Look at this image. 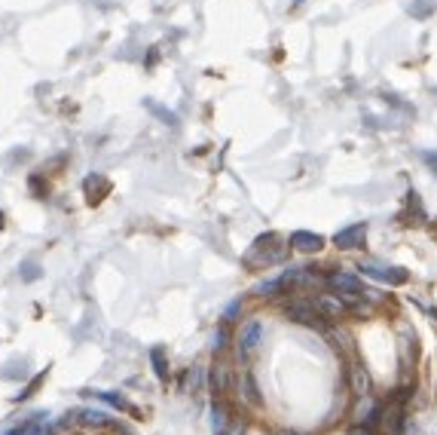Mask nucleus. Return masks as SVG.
<instances>
[{
	"label": "nucleus",
	"instance_id": "obj_1",
	"mask_svg": "<svg viewBox=\"0 0 437 435\" xmlns=\"http://www.w3.org/2000/svg\"><path fill=\"white\" fill-rule=\"evenodd\" d=\"M287 255V243H282L275 233H263L254 239V245L248 248L245 264L248 267H269V264H282Z\"/></svg>",
	"mask_w": 437,
	"mask_h": 435
},
{
	"label": "nucleus",
	"instance_id": "obj_2",
	"mask_svg": "<svg viewBox=\"0 0 437 435\" xmlns=\"http://www.w3.org/2000/svg\"><path fill=\"white\" fill-rule=\"evenodd\" d=\"M61 423H64V427H73V429H83V432L114 429V420H110V414L95 411V408H77V411H68V417H64Z\"/></svg>",
	"mask_w": 437,
	"mask_h": 435
},
{
	"label": "nucleus",
	"instance_id": "obj_3",
	"mask_svg": "<svg viewBox=\"0 0 437 435\" xmlns=\"http://www.w3.org/2000/svg\"><path fill=\"white\" fill-rule=\"evenodd\" d=\"M312 303H315V310H318V316H324V319H342L346 313L352 310L349 307V301L342 298V294H337V291H324V294H315L312 298Z\"/></svg>",
	"mask_w": 437,
	"mask_h": 435
},
{
	"label": "nucleus",
	"instance_id": "obj_4",
	"mask_svg": "<svg viewBox=\"0 0 437 435\" xmlns=\"http://www.w3.org/2000/svg\"><path fill=\"white\" fill-rule=\"evenodd\" d=\"M361 273H367L370 279L376 282H385V285H404L407 282V270L401 267H388V264H379V261H361Z\"/></svg>",
	"mask_w": 437,
	"mask_h": 435
},
{
	"label": "nucleus",
	"instance_id": "obj_5",
	"mask_svg": "<svg viewBox=\"0 0 437 435\" xmlns=\"http://www.w3.org/2000/svg\"><path fill=\"white\" fill-rule=\"evenodd\" d=\"M328 285L337 294H361V298H364L367 294V289L364 285H361V279L355 273H346V270H337V273H330L328 276Z\"/></svg>",
	"mask_w": 437,
	"mask_h": 435
},
{
	"label": "nucleus",
	"instance_id": "obj_6",
	"mask_svg": "<svg viewBox=\"0 0 437 435\" xmlns=\"http://www.w3.org/2000/svg\"><path fill=\"white\" fill-rule=\"evenodd\" d=\"M285 313L300 325H318V310H315L312 301H287Z\"/></svg>",
	"mask_w": 437,
	"mask_h": 435
},
{
	"label": "nucleus",
	"instance_id": "obj_7",
	"mask_svg": "<svg viewBox=\"0 0 437 435\" xmlns=\"http://www.w3.org/2000/svg\"><path fill=\"white\" fill-rule=\"evenodd\" d=\"M260 340H263V325H260L257 319L245 322V325H241V331H239V349H241V353L251 356L260 347Z\"/></svg>",
	"mask_w": 437,
	"mask_h": 435
},
{
	"label": "nucleus",
	"instance_id": "obj_8",
	"mask_svg": "<svg viewBox=\"0 0 437 435\" xmlns=\"http://www.w3.org/2000/svg\"><path fill=\"white\" fill-rule=\"evenodd\" d=\"M364 236H367V224L361 221V224H352L346 230H340V233L333 236V245L342 248V252H352V248H358L364 243Z\"/></svg>",
	"mask_w": 437,
	"mask_h": 435
},
{
	"label": "nucleus",
	"instance_id": "obj_9",
	"mask_svg": "<svg viewBox=\"0 0 437 435\" xmlns=\"http://www.w3.org/2000/svg\"><path fill=\"white\" fill-rule=\"evenodd\" d=\"M291 248H297V252H303V255L321 252V248H324V236L312 233V230H297V233H291Z\"/></svg>",
	"mask_w": 437,
	"mask_h": 435
},
{
	"label": "nucleus",
	"instance_id": "obj_10",
	"mask_svg": "<svg viewBox=\"0 0 437 435\" xmlns=\"http://www.w3.org/2000/svg\"><path fill=\"white\" fill-rule=\"evenodd\" d=\"M9 435H52V432H49V423H46V414L37 411L34 417H28L25 423H18V427Z\"/></svg>",
	"mask_w": 437,
	"mask_h": 435
},
{
	"label": "nucleus",
	"instance_id": "obj_11",
	"mask_svg": "<svg viewBox=\"0 0 437 435\" xmlns=\"http://www.w3.org/2000/svg\"><path fill=\"white\" fill-rule=\"evenodd\" d=\"M349 381H352V390H355L358 395H370V390H373V381H370V374H367V368L355 362L352 365V371H349Z\"/></svg>",
	"mask_w": 437,
	"mask_h": 435
},
{
	"label": "nucleus",
	"instance_id": "obj_12",
	"mask_svg": "<svg viewBox=\"0 0 437 435\" xmlns=\"http://www.w3.org/2000/svg\"><path fill=\"white\" fill-rule=\"evenodd\" d=\"M385 429L392 432V435H401V427H404V395L397 399L395 405H388L385 408Z\"/></svg>",
	"mask_w": 437,
	"mask_h": 435
},
{
	"label": "nucleus",
	"instance_id": "obj_13",
	"mask_svg": "<svg viewBox=\"0 0 437 435\" xmlns=\"http://www.w3.org/2000/svg\"><path fill=\"white\" fill-rule=\"evenodd\" d=\"M211 427H215V435H227V429H229V411L223 402L211 405Z\"/></svg>",
	"mask_w": 437,
	"mask_h": 435
},
{
	"label": "nucleus",
	"instance_id": "obj_14",
	"mask_svg": "<svg viewBox=\"0 0 437 435\" xmlns=\"http://www.w3.org/2000/svg\"><path fill=\"white\" fill-rule=\"evenodd\" d=\"M241 399L248 405H263V395L257 393V383H254V374L251 371L241 374Z\"/></svg>",
	"mask_w": 437,
	"mask_h": 435
},
{
	"label": "nucleus",
	"instance_id": "obj_15",
	"mask_svg": "<svg viewBox=\"0 0 437 435\" xmlns=\"http://www.w3.org/2000/svg\"><path fill=\"white\" fill-rule=\"evenodd\" d=\"M227 377H229V371H227V365H215L211 368V374H208V386H211V393H223L227 390Z\"/></svg>",
	"mask_w": 437,
	"mask_h": 435
},
{
	"label": "nucleus",
	"instance_id": "obj_16",
	"mask_svg": "<svg viewBox=\"0 0 437 435\" xmlns=\"http://www.w3.org/2000/svg\"><path fill=\"white\" fill-rule=\"evenodd\" d=\"M150 359H153V374L160 377V381H165V377H169V359H165V349L162 347H153L150 349Z\"/></svg>",
	"mask_w": 437,
	"mask_h": 435
},
{
	"label": "nucleus",
	"instance_id": "obj_17",
	"mask_svg": "<svg viewBox=\"0 0 437 435\" xmlns=\"http://www.w3.org/2000/svg\"><path fill=\"white\" fill-rule=\"evenodd\" d=\"M101 399H104L107 405H114V408H119V411H126V414H135V417H141L135 405H132V402H126L123 395H116V393H101Z\"/></svg>",
	"mask_w": 437,
	"mask_h": 435
},
{
	"label": "nucleus",
	"instance_id": "obj_18",
	"mask_svg": "<svg viewBox=\"0 0 437 435\" xmlns=\"http://www.w3.org/2000/svg\"><path fill=\"white\" fill-rule=\"evenodd\" d=\"M199 386H202V368L193 365L187 371V377H184V390H187V393H199Z\"/></svg>",
	"mask_w": 437,
	"mask_h": 435
},
{
	"label": "nucleus",
	"instance_id": "obj_19",
	"mask_svg": "<svg viewBox=\"0 0 437 435\" xmlns=\"http://www.w3.org/2000/svg\"><path fill=\"white\" fill-rule=\"evenodd\" d=\"M223 347H227V328L220 325V328L215 331V337H211V349H215V353H220Z\"/></svg>",
	"mask_w": 437,
	"mask_h": 435
},
{
	"label": "nucleus",
	"instance_id": "obj_20",
	"mask_svg": "<svg viewBox=\"0 0 437 435\" xmlns=\"http://www.w3.org/2000/svg\"><path fill=\"white\" fill-rule=\"evenodd\" d=\"M236 313H241V301H232L229 307H227V313H223V319H227V322L236 319Z\"/></svg>",
	"mask_w": 437,
	"mask_h": 435
},
{
	"label": "nucleus",
	"instance_id": "obj_21",
	"mask_svg": "<svg viewBox=\"0 0 437 435\" xmlns=\"http://www.w3.org/2000/svg\"><path fill=\"white\" fill-rule=\"evenodd\" d=\"M227 435H245V429H241V423H232V427L227 429Z\"/></svg>",
	"mask_w": 437,
	"mask_h": 435
},
{
	"label": "nucleus",
	"instance_id": "obj_22",
	"mask_svg": "<svg viewBox=\"0 0 437 435\" xmlns=\"http://www.w3.org/2000/svg\"><path fill=\"white\" fill-rule=\"evenodd\" d=\"M425 163H429V166H431V169L437 172V153H425Z\"/></svg>",
	"mask_w": 437,
	"mask_h": 435
},
{
	"label": "nucleus",
	"instance_id": "obj_23",
	"mask_svg": "<svg viewBox=\"0 0 437 435\" xmlns=\"http://www.w3.org/2000/svg\"><path fill=\"white\" fill-rule=\"evenodd\" d=\"M28 267V270H25V279H34V276H37V270H34V264H25Z\"/></svg>",
	"mask_w": 437,
	"mask_h": 435
},
{
	"label": "nucleus",
	"instance_id": "obj_24",
	"mask_svg": "<svg viewBox=\"0 0 437 435\" xmlns=\"http://www.w3.org/2000/svg\"><path fill=\"white\" fill-rule=\"evenodd\" d=\"M352 435H370V429H367V427H361V429H355Z\"/></svg>",
	"mask_w": 437,
	"mask_h": 435
},
{
	"label": "nucleus",
	"instance_id": "obj_25",
	"mask_svg": "<svg viewBox=\"0 0 437 435\" xmlns=\"http://www.w3.org/2000/svg\"><path fill=\"white\" fill-rule=\"evenodd\" d=\"M275 435H297V432H287V429H282V432H275Z\"/></svg>",
	"mask_w": 437,
	"mask_h": 435
}]
</instances>
